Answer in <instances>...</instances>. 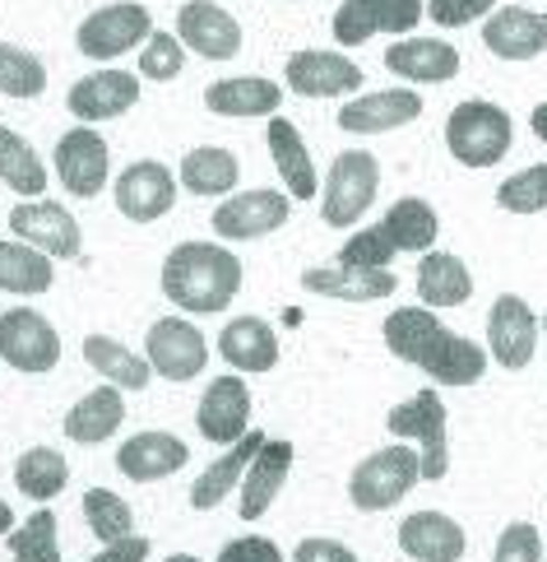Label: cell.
<instances>
[{
	"label": "cell",
	"instance_id": "28",
	"mask_svg": "<svg viewBox=\"0 0 547 562\" xmlns=\"http://www.w3.org/2000/svg\"><path fill=\"white\" fill-rule=\"evenodd\" d=\"M270 154H274V168L283 177V187H288L293 200H316L320 195V182H316V164L307 154V139L301 131L288 122V116H270Z\"/></svg>",
	"mask_w": 547,
	"mask_h": 562
},
{
	"label": "cell",
	"instance_id": "49",
	"mask_svg": "<svg viewBox=\"0 0 547 562\" xmlns=\"http://www.w3.org/2000/svg\"><path fill=\"white\" fill-rule=\"evenodd\" d=\"M293 562H357V553L339 539H301L293 549Z\"/></svg>",
	"mask_w": 547,
	"mask_h": 562
},
{
	"label": "cell",
	"instance_id": "51",
	"mask_svg": "<svg viewBox=\"0 0 547 562\" xmlns=\"http://www.w3.org/2000/svg\"><path fill=\"white\" fill-rule=\"evenodd\" d=\"M529 126H534V135L543 139V145H547V103H538L534 108V116H529Z\"/></svg>",
	"mask_w": 547,
	"mask_h": 562
},
{
	"label": "cell",
	"instance_id": "36",
	"mask_svg": "<svg viewBox=\"0 0 547 562\" xmlns=\"http://www.w3.org/2000/svg\"><path fill=\"white\" fill-rule=\"evenodd\" d=\"M380 224H385V233L395 237L399 251H428V247H436V233H441V218L422 195L395 200V205L385 210Z\"/></svg>",
	"mask_w": 547,
	"mask_h": 562
},
{
	"label": "cell",
	"instance_id": "52",
	"mask_svg": "<svg viewBox=\"0 0 547 562\" xmlns=\"http://www.w3.org/2000/svg\"><path fill=\"white\" fill-rule=\"evenodd\" d=\"M10 530H14V512L0 502V535H10Z\"/></svg>",
	"mask_w": 547,
	"mask_h": 562
},
{
	"label": "cell",
	"instance_id": "38",
	"mask_svg": "<svg viewBox=\"0 0 547 562\" xmlns=\"http://www.w3.org/2000/svg\"><path fill=\"white\" fill-rule=\"evenodd\" d=\"M14 484L33 502H52L56 493H66L70 465H66V456L52 451V447H29L24 456L14 460Z\"/></svg>",
	"mask_w": 547,
	"mask_h": 562
},
{
	"label": "cell",
	"instance_id": "31",
	"mask_svg": "<svg viewBox=\"0 0 547 562\" xmlns=\"http://www.w3.org/2000/svg\"><path fill=\"white\" fill-rule=\"evenodd\" d=\"M418 293H422V307H459L469 303L474 293V274L459 256L451 251H422L418 260Z\"/></svg>",
	"mask_w": 547,
	"mask_h": 562
},
{
	"label": "cell",
	"instance_id": "7",
	"mask_svg": "<svg viewBox=\"0 0 547 562\" xmlns=\"http://www.w3.org/2000/svg\"><path fill=\"white\" fill-rule=\"evenodd\" d=\"M0 358L14 372H52L60 363V335L47 316L10 307L0 312Z\"/></svg>",
	"mask_w": 547,
	"mask_h": 562
},
{
	"label": "cell",
	"instance_id": "4",
	"mask_svg": "<svg viewBox=\"0 0 547 562\" xmlns=\"http://www.w3.org/2000/svg\"><path fill=\"white\" fill-rule=\"evenodd\" d=\"M380 191V164L367 149H343L330 177H326V195H320V218L330 228H353L362 224V214L372 210V200Z\"/></svg>",
	"mask_w": 547,
	"mask_h": 562
},
{
	"label": "cell",
	"instance_id": "23",
	"mask_svg": "<svg viewBox=\"0 0 547 562\" xmlns=\"http://www.w3.org/2000/svg\"><path fill=\"white\" fill-rule=\"evenodd\" d=\"M301 289L316 297H339V303H380L399 289L390 270H362V266H311L301 270Z\"/></svg>",
	"mask_w": 547,
	"mask_h": 562
},
{
	"label": "cell",
	"instance_id": "39",
	"mask_svg": "<svg viewBox=\"0 0 547 562\" xmlns=\"http://www.w3.org/2000/svg\"><path fill=\"white\" fill-rule=\"evenodd\" d=\"M84 520H89V530L103 539V544H116V539H126L135 530L130 502L121 493H112V488H89L84 493Z\"/></svg>",
	"mask_w": 547,
	"mask_h": 562
},
{
	"label": "cell",
	"instance_id": "11",
	"mask_svg": "<svg viewBox=\"0 0 547 562\" xmlns=\"http://www.w3.org/2000/svg\"><path fill=\"white\" fill-rule=\"evenodd\" d=\"M145 358H149V368L158 376H168V381H191L205 372L209 363V345H205V335H200L191 321H153L149 326V339H145Z\"/></svg>",
	"mask_w": 547,
	"mask_h": 562
},
{
	"label": "cell",
	"instance_id": "27",
	"mask_svg": "<svg viewBox=\"0 0 547 562\" xmlns=\"http://www.w3.org/2000/svg\"><path fill=\"white\" fill-rule=\"evenodd\" d=\"M283 103V89L265 75H237V79H214L205 89V108L214 116H274Z\"/></svg>",
	"mask_w": 547,
	"mask_h": 562
},
{
	"label": "cell",
	"instance_id": "43",
	"mask_svg": "<svg viewBox=\"0 0 547 562\" xmlns=\"http://www.w3.org/2000/svg\"><path fill=\"white\" fill-rule=\"evenodd\" d=\"M497 205L511 214H538L547 210V164H534L497 187Z\"/></svg>",
	"mask_w": 547,
	"mask_h": 562
},
{
	"label": "cell",
	"instance_id": "37",
	"mask_svg": "<svg viewBox=\"0 0 547 562\" xmlns=\"http://www.w3.org/2000/svg\"><path fill=\"white\" fill-rule=\"evenodd\" d=\"M0 182L10 191H19L24 200H43V191H47L43 158H37L29 139L14 135L10 126H0Z\"/></svg>",
	"mask_w": 547,
	"mask_h": 562
},
{
	"label": "cell",
	"instance_id": "47",
	"mask_svg": "<svg viewBox=\"0 0 547 562\" xmlns=\"http://www.w3.org/2000/svg\"><path fill=\"white\" fill-rule=\"evenodd\" d=\"M492 10H497V0H428L432 24H445V29L474 24L478 14H492Z\"/></svg>",
	"mask_w": 547,
	"mask_h": 562
},
{
	"label": "cell",
	"instance_id": "53",
	"mask_svg": "<svg viewBox=\"0 0 547 562\" xmlns=\"http://www.w3.org/2000/svg\"><path fill=\"white\" fill-rule=\"evenodd\" d=\"M168 562H200V558H195V553H172Z\"/></svg>",
	"mask_w": 547,
	"mask_h": 562
},
{
	"label": "cell",
	"instance_id": "10",
	"mask_svg": "<svg viewBox=\"0 0 547 562\" xmlns=\"http://www.w3.org/2000/svg\"><path fill=\"white\" fill-rule=\"evenodd\" d=\"M176 205V177L158 158H135V164L116 177V210L130 224H153Z\"/></svg>",
	"mask_w": 547,
	"mask_h": 562
},
{
	"label": "cell",
	"instance_id": "8",
	"mask_svg": "<svg viewBox=\"0 0 547 562\" xmlns=\"http://www.w3.org/2000/svg\"><path fill=\"white\" fill-rule=\"evenodd\" d=\"M428 14L422 0H343L334 10V43L339 47H362L372 33H413L418 19Z\"/></svg>",
	"mask_w": 547,
	"mask_h": 562
},
{
	"label": "cell",
	"instance_id": "54",
	"mask_svg": "<svg viewBox=\"0 0 547 562\" xmlns=\"http://www.w3.org/2000/svg\"><path fill=\"white\" fill-rule=\"evenodd\" d=\"M543 335H547V316H543Z\"/></svg>",
	"mask_w": 547,
	"mask_h": 562
},
{
	"label": "cell",
	"instance_id": "9",
	"mask_svg": "<svg viewBox=\"0 0 547 562\" xmlns=\"http://www.w3.org/2000/svg\"><path fill=\"white\" fill-rule=\"evenodd\" d=\"M107 172H112V149L98 131L75 126L56 139V177L70 195H79V200L98 195L107 182Z\"/></svg>",
	"mask_w": 547,
	"mask_h": 562
},
{
	"label": "cell",
	"instance_id": "15",
	"mask_svg": "<svg viewBox=\"0 0 547 562\" xmlns=\"http://www.w3.org/2000/svg\"><path fill=\"white\" fill-rule=\"evenodd\" d=\"M176 37L205 61H232L241 52V24L214 0H186L176 10Z\"/></svg>",
	"mask_w": 547,
	"mask_h": 562
},
{
	"label": "cell",
	"instance_id": "17",
	"mask_svg": "<svg viewBox=\"0 0 547 562\" xmlns=\"http://www.w3.org/2000/svg\"><path fill=\"white\" fill-rule=\"evenodd\" d=\"M195 428L205 441H223V447H232V441L247 437L251 428V391L241 376H218L214 386L200 395V409H195Z\"/></svg>",
	"mask_w": 547,
	"mask_h": 562
},
{
	"label": "cell",
	"instance_id": "30",
	"mask_svg": "<svg viewBox=\"0 0 547 562\" xmlns=\"http://www.w3.org/2000/svg\"><path fill=\"white\" fill-rule=\"evenodd\" d=\"M218 353L228 358L237 372H270L278 363V335L270 330V321L260 316H237L218 335Z\"/></svg>",
	"mask_w": 547,
	"mask_h": 562
},
{
	"label": "cell",
	"instance_id": "29",
	"mask_svg": "<svg viewBox=\"0 0 547 562\" xmlns=\"http://www.w3.org/2000/svg\"><path fill=\"white\" fill-rule=\"evenodd\" d=\"M260 447H265V432H247L241 441H232L228 456H218L214 465L191 484V507L195 512H214L218 502L228 497L241 479H247V470H251V460H255Z\"/></svg>",
	"mask_w": 547,
	"mask_h": 562
},
{
	"label": "cell",
	"instance_id": "33",
	"mask_svg": "<svg viewBox=\"0 0 547 562\" xmlns=\"http://www.w3.org/2000/svg\"><path fill=\"white\" fill-rule=\"evenodd\" d=\"M84 358H89V368H93L98 376L112 381V386H121V391H145L149 376H153L149 358L130 353V349L121 345V339H112V335H89V339H84Z\"/></svg>",
	"mask_w": 547,
	"mask_h": 562
},
{
	"label": "cell",
	"instance_id": "19",
	"mask_svg": "<svg viewBox=\"0 0 547 562\" xmlns=\"http://www.w3.org/2000/svg\"><path fill=\"white\" fill-rule=\"evenodd\" d=\"M288 89L301 98H343L362 89V70L339 52H293L288 56Z\"/></svg>",
	"mask_w": 547,
	"mask_h": 562
},
{
	"label": "cell",
	"instance_id": "22",
	"mask_svg": "<svg viewBox=\"0 0 547 562\" xmlns=\"http://www.w3.org/2000/svg\"><path fill=\"white\" fill-rule=\"evenodd\" d=\"M418 116H422V98L413 89H380L367 98H349L339 108V126L353 135H380V131L409 126Z\"/></svg>",
	"mask_w": 547,
	"mask_h": 562
},
{
	"label": "cell",
	"instance_id": "25",
	"mask_svg": "<svg viewBox=\"0 0 547 562\" xmlns=\"http://www.w3.org/2000/svg\"><path fill=\"white\" fill-rule=\"evenodd\" d=\"M288 470H293V441L265 437V447L255 451L247 479H241V507H237L241 520H260L274 507L278 488L288 484Z\"/></svg>",
	"mask_w": 547,
	"mask_h": 562
},
{
	"label": "cell",
	"instance_id": "34",
	"mask_svg": "<svg viewBox=\"0 0 547 562\" xmlns=\"http://www.w3.org/2000/svg\"><path fill=\"white\" fill-rule=\"evenodd\" d=\"M237 154L223 149V145H200L181 158V187L191 195H228L237 187Z\"/></svg>",
	"mask_w": 547,
	"mask_h": 562
},
{
	"label": "cell",
	"instance_id": "45",
	"mask_svg": "<svg viewBox=\"0 0 547 562\" xmlns=\"http://www.w3.org/2000/svg\"><path fill=\"white\" fill-rule=\"evenodd\" d=\"M181 66H186V43L176 33H149L145 52H139V75L168 85V79L181 75Z\"/></svg>",
	"mask_w": 547,
	"mask_h": 562
},
{
	"label": "cell",
	"instance_id": "50",
	"mask_svg": "<svg viewBox=\"0 0 547 562\" xmlns=\"http://www.w3.org/2000/svg\"><path fill=\"white\" fill-rule=\"evenodd\" d=\"M149 558V539L145 535H126L116 544H103V553L89 558V562H145Z\"/></svg>",
	"mask_w": 547,
	"mask_h": 562
},
{
	"label": "cell",
	"instance_id": "5",
	"mask_svg": "<svg viewBox=\"0 0 547 562\" xmlns=\"http://www.w3.org/2000/svg\"><path fill=\"white\" fill-rule=\"evenodd\" d=\"M390 432L403 441H418V456H422V479L428 484H441L445 470H451V451H445V405L436 391H418L413 400L390 409Z\"/></svg>",
	"mask_w": 547,
	"mask_h": 562
},
{
	"label": "cell",
	"instance_id": "20",
	"mask_svg": "<svg viewBox=\"0 0 547 562\" xmlns=\"http://www.w3.org/2000/svg\"><path fill=\"white\" fill-rule=\"evenodd\" d=\"M385 70L409 85H445L459 75V52L441 37H395L385 52Z\"/></svg>",
	"mask_w": 547,
	"mask_h": 562
},
{
	"label": "cell",
	"instance_id": "24",
	"mask_svg": "<svg viewBox=\"0 0 547 562\" xmlns=\"http://www.w3.org/2000/svg\"><path fill=\"white\" fill-rule=\"evenodd\" d=\"M191 460L186 441L172 437V432H135L130 441H121L116 451V470L135 479V484H158V479L176 474L181 465Z\"/></svg>",
	"mask_w": 547,
	"mask_h": 562
},
{
	"label": "cell",
	"instance_id": "32",
	"mask_svg": "<svg viewBox=\"0 0 547 562\" xmlns=\"http://www.w3.org/2000/svg\"><path fill=\"white\" fill-rule=\"evenodd\" d=\"M121 424H126V395H121V386H112V381H103V386L89 391L66 414V437L93 447V441H107Z\"/></svg>",
	"mask_w": 547,
	"mask_h": 562
},
{
	"label": "cell",
	"instance_id": "3",
	"mask_svg": "<svg viewBox=\"0 0 547 562\" xmlns=\"http://www.w3.org/2000/svg\"><path fill=\"white\" fill-rule=\"evenodd\" d=\"M418 479H422V456L409 441H395V447L372 451L349 474V497L357 512H385V507H395L399 497H409Z\"/></svg>",
	"mask_w": 547,
	"mask_h": 562
},
{
	"label": "cell",
	"instance_id": "12",
	"mask_svg": "<svg viewBox=\"0 0 547 562\" xmlns=\"http://www.w3.org/2000/svg\"><path fill=\"white\" fill-rule=\"evenodd\" d=\"M538 330H543L538 316L515 293H501L492 303V312H488V349H492V358L505 372L529 368V358L538 349Z\"/></svg>",
	"mask_w": 547,
	"mask_h": 562
},
{
	"label": "cell",
	"instance_id": "16",
	"mask_svg": "<svg viewBox=\"0 0 547 562\" xmlns=\"http://www.w3.org/2000/svg\"><path fill=\"white\" fill-rule=\"evenodd\" d=\"M413 368L428 372L436 386H474V381L488 372V353H482L469 335H455V330L436 326L428 335V345L418 349Z\"/></svg>",
	"mask_w": 547,
	"mask_h": 562
},
{
	"label": "cell",
	"instance_id": "44",
	"mask_svg": "<svg viewBox=\"0 0 547 562\" xmlns=\"http://www.w3.org/2000/svg\"><path fill=\"white\" fill-rule=\"evenodd\" d=\"M395 256H399L395 237L385 233V224H372V228L353 233L349 243L339 247V266H362V270H390V260H395Z\"/></svg>",
	"mask_w": 547,
	"mask_h": 562
},
{
	"label": "cell",
	"instance_id": "48",
	"mask_svg": "<svg viewBox=\"0 0 547 562\" xmlns=\"http://www.w3.org/2000/svg\"><path fill=\"white\" fill-rule=\"evenodd\" d=\"M214 562H283V553H278L274 539L251 535V539H228Z\"/></svg>",
	"mask_w": 547,
	"mask_h": 562
},
{
	"label": "cell",
	"instance_id": "40",
	"mask_svg": "<svg viewBox=\"0 0 547 562\" xmlns=\"http://www.w3.org/2000/svg\"><path fill=\"white\" fill-rule=\"evenodd\" d=\"M441 326V321L432 316V307H399L385 316V349H390L395 358H418V349L428 345V335Z\"/></svg>",
	"mask_w": 547,
	"mask_h": 562
},
{
	"label": "cell",
	"instance_id": "42",
	"mask_svg": "<svg viewBox=\"0 0 547 562\" xmlns=\"http://www.w3.org/2000/svg\"><path fill=\"white\" fill-rule=\"evenodd\" d=\"M47 89V70L33 52L0 43V93L5 98H37Z\"/></svg>",
	"mask_w": 547,
	"mask_h": 562
},
{
	"label": "cell",
	"instance_id": "26",
	"mask_svg": "<svg viewBox=\"0 0 547 562\" xmlns=\"http://www.w3.org/2000/svg\"><path fill=\"white\" fill-rule=\"evenodd\" d=\"M399 549L413 562H459L469 539H464V526L445 512H413L399 526Z\"/></svg>",
	"mask_w": 547,
	"mask_h": 562
},
{
	"label": "cell",
	"instance_id": "18",
	"mask_svg": "<svg viewBox=\"0 0 547 562\" xmlns=\"http://www.w3.org/2000/svg\"><path fill=\"white\" fill-rule=\"evenodd\" d=\"M139 103V79L130 70H93L70 89L66 108L79 116L84 126L93 122H112V116H126Z\"/></svg>",
	"mask_w": 547,
	"mask_h": 562
},
{
	"label": "cell",
	"instance_id": "46",
	"mask_svg": "<svg viewBox=\"0 0 547 562\" xmlns=\"http://www.w3.org/2000/svg\"><path fill=\"white\" fill-rule=\"evenodd\" d=\"M492 562H543V535L529 526V520H515V526L501 530Z\"/></svg>",
	"mask_w": 547,
	"mask_h": 562
},
{
	"label": "cell",
	"instance_id": "35",
	"mask_svg": "<svg viewBox=\"0 0 547 562\" xmlns=\"http://www.w3.org/2000/svg\"><path fill=\"white\" fill-rule=\"evenodd\" d=\"M56 284V266L47 251L29 243H0V289L5 293H47Z\"/></svg>",
	"mask_w": 547,
	"mask_h": 562
},
{
	"label": "cell",
	"instance_id": "41",
	"mask_svg": "<svg viewBox=\"0 0 547 562\" xmlns=\"http://www.w3.org/2000/svg\"><path fill=\"white\" fill-rule=\"evenodd\" d=\"M10 558L14 562H60V544H56V516L43 507L33 512L24 526L10 530Z\"/></svg>",
	"mask_w": 547,
	"mask_h": 562
},
{
	"label": "cell",
	"instance_id": "6",
	"mask_svg": "<svg viewBox=\"0 0 547 562\" xmlns=\"http://www.w3.org/2000/svg\"><path fill=\"white\" fill-rule=\"evenodd\" d=\"M149 33H153L149 10L135 5V0H116V5L93 10L84 24H79L75 43L89 61H116V56L135 52L139 43H149Z\"/></svg>",
	"mask_w": 547,
	"mask_h": 562
},
{
	"label": "cell",
	"instance_id": "2",
	"mask_svg": "<svg viewBox=\"0 0 547 562\" xmlns=\"http://www.w3.org/2000/svg\"><path fill=\"white\" fill-rule=\"evenodd\" d=\"M511 139H515V122L511 112L488 103V98H469L451 112L445 122V145L459 158L464 168H492L511 154Z\"/></svg>",
	"mask_w": 547,
	"mask_h": 562
},
{
	"label": "cell",
	"instance_id": "21",
	"mask_svg": "<svg viewBox=\"0 0 547 562\" xmlns=\"http://www.w3.org/2000/svg\"><path fill=\"white\" fill-rule=\"evenodd\" d=\"M482 43H488V52H497L501 61H534L547 47V19L524 5H501L488 14V24H482Z\"/></svg>",
	"mask_w": 547,
	"mask_h": 562
},
{
	"label": "cell",
	"instance_id": "14",
	"mask_svg": "<svg viewBox=\"0 0 547 562\" xmlns=\"http://www.w3.org/2000/svg\"><path fill=\"white\" fill-rule=\"evenodd\" d=\"M10 228L19 243H29L47 256H79L84 247V237H79V224L66 205H56V200H24V205L10 210Z\"/></svg>",
	"mask_w": 547,
	"mask_h": 562
},
{
	"label": "cell",
	"instance_id": "13",
	"mask_svg": "<svg viewBox=\"0 0 547 562\" xmlns=\"http://www.w3.org/2000/svg\"><path fill=\"white\" fill-rule=\"evenodd\" d=\"M288 195L283 191H241V195H228L223 205L214 210V233L228 237V243H251V237H265L274 228L288 224Z\"/></svg>",
	"mask_w": 547,
	"mask_h": 562
},
{
	"label": "cell",
	"instance_id": "1",
	"mask_svg": "<svg viewBox=\"0 0 547 562\" xmlns=\"http://www.w3.org/2000/svg\"><path fill=\"white\" fill-rule=\"evenodd\" d=\"M158 284H163L168 303H176L181 312L209 316V312H223L237 297L241 260L228 247H214V243H181L168 251Z\"/></svg>",
	"mask_w": 547,
	"mask_h": 562
}]
</instances>
